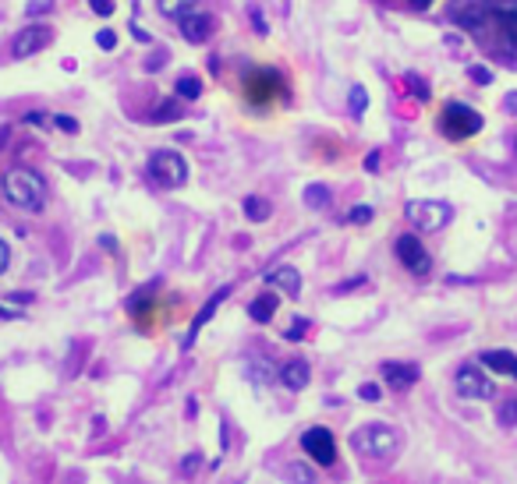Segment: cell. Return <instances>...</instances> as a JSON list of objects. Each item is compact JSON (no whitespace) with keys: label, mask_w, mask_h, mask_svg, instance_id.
<instances>
[{"label":"cell","mask_w":517,"mask_h":484,"mask_svg":"<svg viewBox=\"0 0 517 484\" xmlns=\"http://www.w3.org/2000/svg\"><path fill=\"white\" fill-rule=\"evenodd\" d=\"M450 22L482 42L517 46V0H454Z\"/></svg>","instance_id":"obj_1"},{"label":"cell","mask_w":517,"mask_h":484,"mask_svg":"<svg viewBox=\"0 0 517 484\" xmlns=\"http://www.w3.org/2000/svg\"><path fill=\"white\" fill-rule=\"evenodd\" d=\"M4 199L25 212H40L46 205V184L36 170H25V166H14L4 173Z\"/></svg>","instance_id":"obj_2"},{"label":"cell","mask_w":517,"mask_h":484,"mask_svg":"<svg viewBox=\"0 0 517 484\" xmlns=\"http://www.w3.org/2000/svg\"><path fill=\"white\" fill-rule=\"evenodd\" d=\"M439 131L454 142H465V138L482 131V114L472 110L468 103H446L443 114H439Z\"/></svg>","instance_id":"obj_3"},{"label":"cell","mask_w":517,"mask_h":484,"mask_svg":"<svg viewBox=\"0 0 517 484\" xmlns=\"http://www.w3.org/2000/svg\"><path fill=\"white\" fill-rule=\"evenodd\" d=\"M146 173H149L153 184H160V188H181V184L188 181V163H184L181 153H174V149H160V153L149 156Z\"/></svg>","instance_id":"obj_4"},{"label":"cell","mask_w":517,"mask_h":484,"mask_svg":"<svg viewBox=\"0 0 517 484\" xmlns=\"http://www.w3.org/2000/svg\"><path fill=\"white\" fill-rule=\"evenodd\" d=\"M351 442H354L358 452H365V456H372V460H387V456L397 452L400 435H397L390 424H362Z\"/></svg>","instance_id":"obj_5"},{"label":"cell","mask_w":517,"mask_h":484,"mask_svg":"<svg viewBox=\"0 0 517 484\" xmlns=\"http://www.w3.org/2000/svg\"><path fill=\"white\" fill-rule=\"evenodd\" d=\"M404 212H408V219H411L418 230H426V234L443 230V227L454 219V209H450V202H439V199H411Z\"/></svg>","instance_id":"obj_6"},{"label":"cell","mask_w":517,"mask_h":484,"mask_svg":"<svg viewBox=\"0 0 517 484\" xmlns=\"http://www.w3.org/2000/svg\"><path fill=\"white\" fill-rule=\"evenodd\" d=\"M393 255L400 258V265L411 273V276H426L432 269V258H429V247L418 241L415 234H400L393 241Z\"/></svg>","instance_id":"obj_7"},{"label":"cell","mask_w":517,"mask_h":484,"mask_svg":"<svg viewBox=\"0 0 517 484\" xmlns=\"http://www.w3.org/2000/svg\"><path fill=\"white\" fill-rule=\"evenodd\" d=\"M302 449L315 460V467H334L337 463V439L330 428H308L302 435Z\"/></svg>","instance_id":"obj_8"},{"label":"cell","mask_w":517,"mask_h":484,"mask_svg":"<svg viewBox=\"0 0 517 484\" xmlns=\"http://www.w3.org/2000/svg\"><path fill=\"white\" fill-rule=\"evenodd\" d=\"M454 386H457V393H461L465 400H493V396H496V386H493L489 375H485L482 368H475V364L457 368Z\"/></svg>","instance_id":"obj_9"},{"label":"cell","mask_w":517,"mask_h":484,"mask_svg":"<svg viewBox=\"0 0 517 484\" xmlns=\"http://www.w3.org/2000/svg\"><path fill=\"white\" fill-rule=\"evenodd\" d=\"M53 42V29L50 25H29V29H22L14 42H11V57H18V60H25V57H33V53H40Z\"/></svg>","instance_id":"obj_10"},{"label":"cell","mask_w":517,"mask_h":484,"mask_svg":"<svg viewBox=\"0 0 517 484\" xmlns=\"http://www.w3.org/2000/svg\"><path fill=\"white\" fill-rule=\"evenodd\" d=\"M245 88H249V99L258 107V103H266L269 96H284V79H280L277 71H269V68H258V71L249 75Z\"/></svg>","instance_id":"obj_11"},{"label":"cell","mask_w":517,"mask_h":484,"mask_svg":"<svg viewBox=\"0 0 517 484\" xmlns=\"http://www.w3.org/2000/svg\"><path fill=\"white\" fill-rule=\"evenodd\" d=\"M177 29H181V36L188 42H206L213 36L216 22H213V14H206V11L195 7V11H188V14L177 18Z\"/></svg>","instance_id":"obj_12"},{"label":"cell","mask_w":517,"mask_h":484,"mask_svg":"<svg viewBox=\"0 0 517 484\" xmlns=\"http://www.w3.org/2000/svg\"><path fill=\"white\" fill-rule=\"evenodd\" d=\"M383 382H387L390 389H397V393H404V389H411L415 382H418V364H411V361H387L383 368Z\"/></svg>","instance_id":"obj_13"},{"label":"cell","mask_w":517,"mask_h":484,"mask_svg":"<svg viewBox=\"0 0 517 484\" xmlns=\"http://www.w3.org/2000/svg\"><path fill=\"white\" fill-rule=\"evenodd\" d=\"M223 297H230V286H220L213 297L206 301V308H202V312H199V315L192 319V325H188V336H184V350H192V347H195V340H199V332H202L206 325L213 322L216 308L223 304Z\"/></svg>","instance_id":"obj_14"},{"label":"cell","mask_w":517,"mask_h":484,"mask_svg":"<svg viewBox=\"0 0 517 484\" xmlns=\"http://www.w3.org/2000/svg\"><path fill=\"white\" fill-rule=\"evenodd\" d=\"M266 283L277 286V290H284L287 297H298V293H302V273H298L295 265H273V269L266 273Z\"/></svg>","instance_id":"obj_15"},{"label":"cell","mask_w":517,"mask_h":484,"mask_svg":"<svg viewBox=\"0 0 517 484\" xmlns=\"http://www.w3.org/2000/svg\"><path fill=\"white\" fill-rule=\"evenodd\" d=\"M478 361H482V368H489L496 375L517 378V354H511V350H482Z\"/></svg>","instance_id":"obj_16"},{"label":"cell","mask_w":517,"mask_h":484,"mask_svg":"<svg viewBox=\"0 0 517 484\" xmlns=\"http://www.w3.org/2000/svg\"><path fill=\"white\" fill-rule=\"evenodd\" d=\"M312 382V368L305 361H287L280 368V386L291 389V393H302L305 386Z\"/></svg>","instance_id":"obj_17"},{"label":"cell","mask_w":517,"mask_h":484,"mask_svg":"<svg viewBox=\"0 0 517 484\" xmlns=\"http://www.w3.org/2000/svg\"><path fill=\"white\" fill-rule=\"evenodd\" d=\"M277 297L273 293H258L256 301L249 304V315H252V322H258V325H266V322H273V315H277Z\"/></svg>","instance_id":"obj_18"},{"label":"cell","mask_w":517,"mask_h":484,"mask_svg":"<svg viewBox=\"0 0 517 484\" xmlns=\"http://www.w3.org/2000/svg\"><path fill=\"white\" fill-rule=\"evenodd\" d=\"M245 216H249L252 223H266V219L273 216V205L266 202V199H258V195H249V199H245Z\"/></svg>","instance_id":"obj_19"},{"label":"cell","mask_w":517,"mask_h":484,"mask_svg":"<svg viewBox=\"0 0 517 484\" xmlns=\"http://www.w3.org/2000/svg\"><path fill=\"white\" fill-rule=\"evenodd\" d=\"M156 7H160V14H167V18H181V14L195 11L199 0H156Z\"/></svg>","instance_id":"obj_20"},{"label":"cell","mask_w":517,"mask_h":484,"mask_svg":"<svg viewBox=\"0 0 517 484\" xmlns=\"http://www.w3.org/2000/svg\"><path fill=\"white\" fill-rule=\"evenodd\" d=\"M302 199L308 209H323V205H330V188L326 184H308Z\"/></svg>","instance_id":"obj_21"},{"label":"cell","mask_w":517,"mask_h":484,"mask_svg":"<svg viewBox=\"0 0 517 484\" xmlns=\"http://www.w3.org/2000/svg\"><path fill=\"white\" fill-rule=\"evenodd\" d=\"M347 103H351V114H354V117H365V107H369V92H365V85H351Z\"/></svg>","instance_id":"obj_22"},{"label":"cell","mask_w":517,"mask_h":484,"mask_svg":"<svg viewBox=\"0 0 517 484\" xmlns=\"http://www.w3.org/2000/svg\"><path fill=\"white\" fill-rule=\"evenodd\" d=\"M177 117H181V107H177L174 99H164V103H160V107H156V110L149 114V121H156V124L177 121Z\"/></svg>","instance_id":"obj_23"},{"label":"cell","mask_w":517,"mask_h":484,"mask_svg":"<svg viewBox=\"0 0 517 484\" xmlns=\"http://www.w3.org/2000/svg\"><path fill=\"white\" fill-rule=\"evenodd\" d=\"M177 96H181V99H199V96H202V81L192 79V75L177 79Z\"/></svg>","instance_id":"obj_24"},{"label":"cell","mask_w":517,"mask_h":484,"mask_svg":"<svg viewBox=\"0 0 517 484\" xmlns=\"http://www.w3.org/2000/svg\"><path fill=\"white\" fill-rule=\"evenodd\" d=\"M372 216H376V209H372V205H354V209L347 212V223L365 227V223H372Z\"/></svg>","instance_id":"obj_25"},{"label":"cell","mask_w":517,"mask_h":484,"mask_svg":"<svg viewBox=\"0 0 517 484\" xmlns=\"http://www.w3.org/2000/svg\"><path fill=\"white\" fill-rule=\"evenodd\" d=\"M287 481H315V470L305 463H287Z\"/></svg>","instance_id":"obj_26"},{"label":"cell","mask_w":517,"mask_h":484,"mask_svg":"<svg viewBox=\"0 0 517 484\" xmlns=\"http://www.w3.org/2000/svg\"><path fill=\"white\" fill-rule=\"evenodd\" d=\"M249 375H252V382H256V386H266V382L273 378V368H269V364H266V361L249 364Z\"/></svg>","instance_id":"obj_27"},{"label":"cell","mask_w":517,"mask_h":484,"mask_svg":"<svg viewBox=\"0 0 517 484\" xmlns=\"http://www.w3.org/2000/svg\"><path fill=\"white\" fill-rule=\"evenodd\" d=\"M50 124H53V127H61L64 135H79V121H75V117H64V114H57V117H50Z\"/></svg>","instance_id":"obj_28"},{"label":"cell","mask_w":517,"mask_h":484,"mask_svg":"<svg viewBox=\"0 0 517 484\" xmlns=\"http://www.w3.org/2000/svg\"><path fill=\"white\" fill-rule=\"evenodd\" d=\"M96 42H99V50H107V53H110V50H118V33L99 29V33H96Z\"/></svg>","instance_id":"obj_29"},{"label":"cell","mask_w":517,"mask_h":484,"mask_svg":"<svg viewBox=\"0 0 517 484\" xmlns=\"http://www.w3.org/2000/svg\"><path fill=\"white\" fill-rule=\"evenodd\" d=\"M358 396H362V400H365V404H376V400H380V396H383V389H380V386H376V382H365V386H362V389H358Z\"/></svg>","instance_id":"obj_30"},{"label":"cell","mask_w":517,"mask_h":484,"mask_svg":"<svg viewBox=\"0 0 517 484\" xmlns=\"http://www.w3.org/2000/svg\"><path fill=\"white\" fill-rule=\"evenodd\" d=\"M89 7H92V14H99V18H110V14H114V0H89Z\"/></svg>","instance_id":"obj_31"},{"label":"cell","mask_w":517,"mask_h":484,"mask_svg":"<svg viewBox=\"0 0 517 484\" xmlns=\"http://www.w3.org/2000/svg\"><path fill=\"white\" fill-rule=\"evenodd\" d=\"M408 85H411V88H415V96H418V99H429V85H426V81L418 79V75H408Z\"/></svg>","instance_id":"obj_32"},{"label":"cell","mask_w":517,"mask_h":484,"mask_svg":"<svg viewBox=\"0 0 517 484\" xmlns=\"http://www.w3.org/2000/svg\"><path fill=\"white\" fill-rule=\"evenodd\" d=\"M468 71H472V81H478V85H489V81H493V71H489L485 64H475Z\"/></svg>","instance_id":"obj_33"},{"label":"cell","mask_w":517,"mask_h":484,"mask_svg":"<svg viewBox=\"0 0 517 484\" xmlns=\"http://www.w3.org/2000/svg\"><path fill=\"white\" fill-rule=\"evenodd\" d=\"M500 424H517V400L503 404V414H500Z\"/></svg>","instance_id":"obj_34"},{"label":"cell","mask_w":517,"mask_h":484,"mask_svg":"<svg viewBox=\"0 0 517 484\" xmlns=\"http://www.w3.org/2000/svg\"><path fill=\"white\" fill-rule=\"evenodd\" d=\"M305 319H295V325H291V329H284V336H287V340H302L305 336Z\"/></svg>","instance_id":"obj_35"},{"label":"cell","mask_w":517,"mask_h":484,"mask_svg":"<svg viewBox=\"0 0 517 484\" xmlns=\"http://www.w3.org/2000/svg\"><path fill=\"white\" fill-rule=\"evenodd\" d=\"M50 7H53V0H29L25 14H40V11H50Z\"/></svg>","instance_id":"obj_36"},{"label":"cell","mask_w":517,"mask_h":484,"mask_svg":"<svg viewBox=\"0 0 517 484\" xmlns=\"http://www.w3.org/2000/svg\"><path fill=\"white\" fill-rule=\"evenodd\" d=\"M7 265H11V247H7V241L0 237V273H4Z\"/></svg>","instance_id":"obj_37"},{"label":"cell","mask_w":517,"mask_h":484,"mask_svg":"<svg viewBox=\"0 0 517 484\" xmlns=\"http://www.w3.org/2000/svg\"><path fill=\"white\" fill-rule=\"evenodd\" d=\"M164 60H167V53H164V50H160V53H153V57L146 60V71H156V68H160Z\"/></svg>","instance_id":"obj_38"},{"label":"cell","mask_w":517,"mask_h":484,"mask_svg":"<svg viewBox=\"0 0 517 484\" xmlns=\"http://www.w3.org/2000/svg\"><path fill=\"white\" fill-rule=\"evenodd\" d=\"M4 301H11V304H29L33 293H4Z\"/></svg>","instance_id":"obj_39"},{"label":"cell","mask_w":517,"mask_h":484,"mask_svg":"<svg viewBox=\"0 0 517 484\" xmlns=\"http://www.w3.org/2000/svg\"><path fill=\"white\" fill-rule=\"evenodd\" d=\"M365 170H380V153H369V156H365Z\"/></svg>","instance_id":"obj_40"},{"label":"cell","mask_w":517,"mask_h":484,"mask_svg":"<svg viewBox=\"0 0 517 484\" xmlns=\"http://www.w3.org/2000/svg\"><path fill=\"white\" fill-rule=\"evenodd\" d=\"M252 25H256L258 33H266V22H262V11H252Z\"/></svg>","instance_id":"obj_41"},{"label":"cell","mask_w":517,"mask_h":484,"mask_svg":"<svg viewBox=\"0 0 517 484\" xmlns=\"http://www.w3.org/2000/svg\"><path fill=\"white\" fill-rule=\"evenodd\" d=\"M99 244H103V247H107V251H114V247H118V241H114V237H110V234H103V237H99Z\"/></svg>","instance_id":"obj_42"},{"label":"cell","mask_w":517,"mask_h":484,"mask_svg":"<svg viewBox=\"0 0 517 484\" xmlns=\"http://www.w3.org/2000/svg\"><path fill=\"white\" fill-rule=\"evenodd\" d=\"M411 7H415V11H429L432 0H411Z\"/></svg>","instance_id":"obj_43"}]
</instances>
